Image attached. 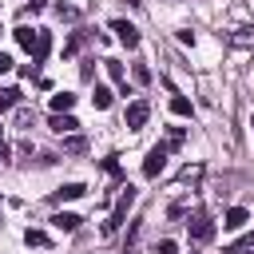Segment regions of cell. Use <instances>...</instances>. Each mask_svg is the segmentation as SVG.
<instances>
[{
    "label": "cell",
    "mask_w": 254,
    "mask_h": 254,
    "mask_svg": "<svg viewBox=\"0 0 254 254\" xmlns=\"http://www.w3.org/2000/svg\"><path fill=\"white\" fill-rule=\"evenodd\" d=\"M111 32H115V40L123 48H139V28L131 20H111Z\"/></svg>",
    "instance_id": "obj_4"
},
{
    "label": "cell",
    "mask_w": 254,
    "mask_h": 254,
    "mask_svg": "<svg viewBox=\"0 0 254 254\" xmlns=\"http://www.w3.org/2000/svg\"><path fill=\"white\" fill-rule=\"evenodd\" d=\"M103 67H107V75H111V79H115V83L127 91V75H123V64H119V60H103Z\"/></svg>",
    "instance_id": "obj_15"
},
{
    "label": "cell",
    "mask_w": 254,
    "mask_h": 254,
    "mask_svg": "<svg viewBox=\"0 0 254 254\" xmlns=\"http://www.w3.org/2000/svg\"><path fill=\"white\" fill-rule=\"evenodd\" d=\"M4 159H8V143L0 139V163H4Z\"/></svg>",
    "instance_id": "obj_27"
},
{
    "label": "cell",
    "mask_w": 254,
    "mask_h": 254,
    "mask_svg": "<svg viewBox=\"0 0 254 254\" xmlns=\"http://www.w3.org/2000/svg\"><path fill=\"white\" fill-rule=\"evenodd\" d=\"M230 44H234V48H254V28H238V32L230 36Z\"/></svg>",
    "instance_id": "obj_18"
},
{
    "label": "cell",
    "mask_w": 254,
    "mask_h": 254,
    "mask_svg": "<svg viewBox=\"0 0 254 254\" xmlns=\"http://www.w3.org/2000/svg\"><path fill=\"white\" fill-rule=\"evenodd\" d=\"M79 222H83V218H79V214H71V210L52 214V226H56V230H64V234H75V230H79Z\"/></svg>",
    "instance_id": "obj_6"
},
{
    "label": "cell",
    "mask_w": 254,
    "mask_h": 254,
    "mask_svg": "<svg viewBox=\"0 0 254 254\" xmlns=\"http://www.w3.org/2000/svg\"><path fill=\"white\" fill-rule=\"evenodd\" d=\"M163 143H167V151H179V147H183V143H187V131H183V127H171V131H167V139H163Z\"/></svg>",
    "instance_id": "obj_17"
},
{
    "label": "cell",
    "mask_w": 254,
    "mask_h": 254,
    "mask_svg": "<svg viewBox=\"0 0 254 254\" xmlns=\"http://www.w3.org/2000/svg\"><path fill=\"white\" fill-rule=\"evenodd\" d=\"M222 254H254V230H250V234H242L238 242H230Z\"/></svg>",
    "instance_id": "obj_13"
},
{
    "label": "cell",
    "mask_w": 254,
    "mask_h": 254,
    "mask_svg": "<svg viewBox=\"0 0 254 254\" xmlns=\"http://www.w3.org/2000/svg\"><path fill=\"white\" fill-rule=\"evenodd\" d=\"M16 103H20V87H0V111H8Z\"/></svg>",
    "instance_id": "obj_19"
},
{
    "label": "cell",
    "mask_w": 254,
    "mask_h": 254,
    "mask_svg": "<svg viewBox=\"0 0 254 254\" xmlns=\"http://www.w3.org/2000/svg\"><path fill=\"white\" fill-rule=\"evenodd\" d=\"M48 52H52V32H44V28H40V36H36V48H32V64L48 60Z\"/></svg>",
    "instance_id": "obj_9"
},
{
    "label": "cell",
    "mask_w": 254,
    "mask_h": 254,
    "mask_svg": "<svg viewBox=\"0 0 254 254\" xmlns=\"http://www.w3.org/2000/svg\"><path fill=\"white\" fill-rule=\"evenodd\" d=\"M171 111H175V115H183V119H187V115H194V107H190V99H187V95H171Z\"/></svg>",
    "instance_id": "obj_16"
},
{
    "label": "cell",
    "mask_w": 254,
    "mask_h": 254,
    "mask_svg": "<svg viewBox=\"0 0 254 254\" xmlns=\"http://www.w3.org/2000/svg\"><path fill=\"white\" fill-rule=\"evenodd\" d=\"M155 254H179V246H175V242H171V238H163V242H159V246H155Z\"/></svg>",
    "instance_id": "obj_23"
},
{
    "label": "cell",
    "mask_w": 254,
    "mask_h": 254,
    "mask_svg": "<svg viewBox=\"0 0 254 254\" xmlns=\"http://www.w3.org/2000/svg\"><path fill=\"white\" fill-rule=\"evenodd\" d=\"M83 194H87L83 183H64L60 190H52V198H60V202H71V198H83Z\"/></svg>",
    "instance_id": "obj_7"
},
{
    "label": "cell",
    "mask_w": 254,
    "mask_h": 254,
    "mask_svg": "<svg viewBox=\"0 0 254 254\" xmlns=\"http://www.w3.org/2000/svg\"><path fill=\"white\" fill-rule=\"evenodd\" d=\"M167 155H171L167 143H155V147L147 151V159H143V175H147V179H159L163 167H167Z\"/></svg>",
    "instance_id": "obj_2"
},
{
    "label": "cell",
    "mask_w": 254,
    "mask_h": 254,
    "mask_svg": "<svg viewBox=\"0 0 254 254\" xmlns=\"http://www.w3.org/2000/svg\"><path fill=\"white\" fill-rule=\"evenodd\" d=\"M36 36H40V28H28V24H20V28H16V44H20V48H28V52L36 48Z\"/></svg>",
    "instance_id": "obj_12"
},
{
    "label": "cell",
    "mask_w": 254,
    "mask_h": 254,
    "mask_svg": "<svg viewBox=\"0 0 254 254\" xmlns=\"http://www.w3.org/2000/svg\"><path fill=\"white\" fill-rule=\"evenodd\" d=\"M56 16H60V20H75V8H67V4H56Z\"/></svg>",
    "instance_id": "obj_24"
},
{
    "label": "cell",
    "mask_w": 254,
    "mask_h": 254,
    "mask_svg": "<svg viewBox=\"0 0 254 254\" xmlns=\"http://www.w3.org/2000/svg\"><path fill=\"white\" fill-rule=\"evenodd\" d=\"M135 83H151V67L147 64H135Z\"/></svg>",
    "instance_id": "obj_22"
},
{
    "label": "cell",
    "mask_w": 254,
    "mask_h": 254,
    "mask_svg": "<svg viewBox=\"0 0 254 254\" xmlns=\"http://www.w3.org/2000/svg\"><path fill=\"white\" fill-rule=\"evenodd\" d=\"M111 99H115V91H111V87H103V83H95V95H91V103H95L99 111H107V107H111Z\"/></svg>",
    "instance_id": "obj_14"
},
{
    "label": "cell",
    "mask_w": 254,
    "mask_h": 254,
    "mask_svg": "<svg viewBox=\"0 0 254 254\" xmlns=\"http://www.w3.org/2000/svg\"><path fill=\"white\" fill-rule=\"evenodd\" d=\"M246 222H250V214H246L242 206H230V210L222 214V226H226V230H242Z\"/></svg>",
    "instance_id": "obj_8"
},
{
    "label": "cell",
    "mask_w": 254,
    "mask_h": 254,
    "mask_svg": "<svg viewBox=\"0 0 254 254\" xmlns=\"http://www.w3.org/2000/svg\"><path fill=\"white\" fill-rule=\"evenodd\" d=\"M0 71H12V56H4V52H0Z\"/></svg>",
    "instance_id": "obj_25"
},
{
    "label": "cell",
    "mask_w": 254,
    "mask_h": 254,
    "mask_svg": "<svg viewBox=\"0 0 254 254\" xmlns=\"http://www.w3.org/2000/svg\"><path fill=\"white\" fill-rule=\"evenodd\" d=\"M103 171H107L111 179H123V171H119V163H115V155H107V159H103Z\"/></svg>",
    "instance_id": "obj_21"
},
{
    "label": "cell",
    "mask_w": 254,
    "mask_h": 254,
    "mask_svg": "<svg viewBox=\"0 0 254 254\" xmlns=\"http://www.w3.org/2000/svg\"><path fill=\"white\" fill-rule=\"evenodd\" d=\"M24 242L28 246H48V234L44 230H24Z\"/></svg>",
    "instance_id": "obj_20"
},
{
    "label": "cell",
    "mask_w": 254,
    "mask_h": 254,
    "mask_svg": "<svg viewBox=\"0 0 254 254\" xmlns=\"http://www.w3.org/2000/svg\"><path fill=\"white\" fill-rule=\"evenodd\" d=\"M44 4H48V0H32V8H24V16H28V12H40Z\"/></svg>",
    "instance_id": "obj_26"
},
{
    "label": "cell",
    "mask_w": 254,
    "mask_h": 254,
    "mask_svg": "<svg viewBox=\"0 0 254 254\" xmlns=\"http://www.w3.org/2000/svg\"><path fill=\"white\" fill-rule=\"evenodd\" d=\"M131 202H135V190L127 187V190L119 194V202H115V210H111V218L103 222V234H115V230L123 226V218H127V210H131Z\"/></svg>",
    "instance_id": "obj_1"
},
{
    "label": "cell",
    "mask_w": 254,
    "mask_h": 254,
    "mask_svg": "<svg viewBox=\"0 0 254 254\" xmlns=\"http://www.w3.org/2000/svg\"><path fill=\"white\" fill-rule=\"evenodd\" d=\"M187 230H190V238L194 242H210L214 238V222H210V214H190V222H187Z\"/></svg>",
    "instance_id": "obj_3"
},
{
    "label": "cell",
    "mask_w": 254,
    "mask_h": 254,
    "mask_svg": "<svg viewBox=\"0 0 254 254\" xmlns=\"http://www.w3.org/2000/svg\"><path fill=\"white\" fill-rule=\"evenodd\" d=\"M71 107H75V95L71 91H56L52 95V115H67Z\"/></svg>",
    "instance_id": "obj_10"
},
{
    "label": "cell",
    "mask_w": 254,
    "mask_h": 254,
    "mask_svg": "<svg viewBox=\"0 0 254 254\" xmlns=\"http://www.w3.org/2000/svg\"><path fill=\"white\" fill-rule=\"evenodd\" d=\"M147 115H151L147 99H135V103H127V111H123V123H127L131 131H139V127L147 123Z\"/></svg>",
    "instance_id": "obj_5"
},
{
    "label": "cell",
    "mask_w": 254,
    "mask_h": 254,
    "mask_svg": "<svg viewBox=\"0 0 254 254\" xmlns=\"http://www.w3.org/2000/svg\"><path fill=\"white\" fill-rule=\"evenodd\" d=\"M250 127H254V119H250Z\"/></svg>",
    "instance_id": "obj_28"
},
{
    "label": "cell",
    "mask_w": 254,
    "mask_h": 254,
    "mask_svg": "<svg viewBox=\"0 0 254 254\" xmlns=\"http://www.w3.org/2000/svg\"><path fill=\"white\" fill-rule=\"evenodd\" d=\"M48 127H52L56 135H71V131H75L79 123H75L71 115H52V119H48Z\"/></svg>",
    "instance_id": "obj_11"
}]
</instances>
